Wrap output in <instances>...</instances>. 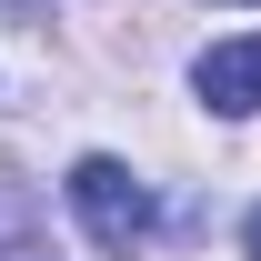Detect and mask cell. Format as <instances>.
Listing matches in <instances>:
<instances>
[{"mask_svg": "<svg viewBox=\"0 0 261 261\" xmlns=\"http://www.w3.org/2000/svg\"><path fill=\"white\" fill-rule=\"evenodd\" d=\"M70 211H81V231H91L100 251H121V261L151 241V191H141V171L111 161V151L70 161Z\"/></svg>", "mask_w": 261, "mask_h": 261, "instance_id": "obj_1", "label": "cell"}, {"mask_svg": "<svg viewBox=\"0 0 261 261\" xmlns=\"http://www.w3.org/2000/svg\"><path fill=\"white\" fill-rule=\"evenodd\" d=\"M191 91L211 100V111H231V121L261 111V31L251 40H211V50L191 61Z\"/></svg>", "mask_w": 261, "mask_h": 261, "instance_id": "obj_2", "label": "cell"}, {"mask_svg": "<svg viewBox=\"0 0 261 261\" xmlns=\"http://www.w3.org/2000/svg\"><path fill=\"white\" fill-rule=\"evenodd\" d=\"M241 241H251V261H261V211H251V221H241Z\"/></svg>", "mask_w": 261, "mask_h": 261, "instance_id": "obj_3", "label": "cell"}, {"mask_svg": "<svg viewBox=\"0 0 261 261\" xmlns=\"http://www.w3.org/2000/svg\"><path fill=\"white\" fill-rule=\"evenodd\" d=\"M0 261H40V251H0Z\"/></svg>", "mask_w": 261, "mask_h": 261, "instance_id": "obj_4", "label": "cell"}]
</instances>
